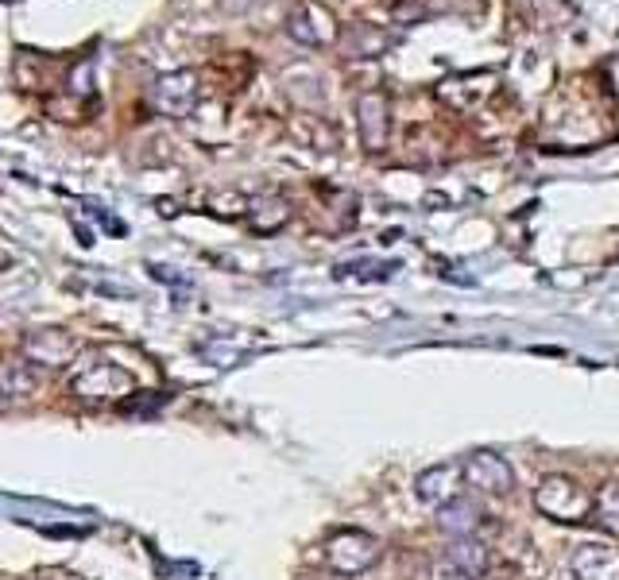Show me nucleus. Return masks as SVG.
<instances>
[{"mask_svg": "<svg viewBox=\"0 0 619 580\" xmlns=\"http://www.w3.org/2000/svg\"><path fill=\"white\" fill-rule=\"evenodd\" d=\"M484 519H488V515L480 511V503H476V499H465V495H457V499H449L445 507H438V526H442L445 534H453V542H457V538H476Z\"/></svg>", "mask_w": 619, "mask_h": 580, "instance_id": "9", "label": "nucleus"}, {"mask_svg": "<svg viewBox=\"0 0 619 580\" xmlns=\"http://www.w3.org/2000/svg\"><path fill=\"white\" fill-rule=\"evenodd\" d=\"M445 557H449L457 569H465L472 580L488 569V550H484L476 538H457V542L449 546V553H445Z\"/></svg>", "mask_w": 619, "mask_h": 580, "instance_id": "11", "label": "nucleus"}, {"mask_svg": "<svg viewBox=\"0 0 619 580\" xmlns=\"http://www.w3.org/2000/svg\"><path fill=\"white\" fill-rule=\"evenodd\" d=\"M589 519H596L612 538H619V484H608L604 492L592 499V515Z\"/></svg>", "mask_w": 619, "mask_h": 580, "instance_id": "13", "label": "nucleus"}, {"mask_svg": "<svg viewBox=\"0 0 619 580\" xmlns=\"http://www.w3.org/2000/svg\"><path fill=\"white\" fill-rule=\"evenodd\" d=\"M461 480H465L461 464L442 461V464H434V468H426V472H418L414 495H418L422 507H445L449 499H457V484H461Z\"/></svg>", "mask_w": 619, "mask_h": 580, "instance_id": "5", "label": "nucleus"}, {"mask_svg": "<svg viewBox=\"0 0 619 580\" xmlns=\"http://www.w3.org/2000/svg\"><path fill=\"white\" fill-rule=\"evenodd\" d=\"M287 217H291V209H287L283 198H256V202H252V229L256 232L283 229Z\"/></svg>", "mask_w": 619, "mask_h": 580, "instance_id": "12", "label": "nucleus"}, {"mask_svg": "<svg viewBox=\"0 0 619 580\" xmlns=\"http://www.w3.org/2000/svg\"><path fill=\"white\" fill-rule=\"evenodd\" d=\"M387 113H391V105H387V93L384 89H368L360 101H356V124H360V140L368 151H384L387 147Z\"/></svg>", "mask_w": 619, "mask_h": 580, "instance_id": "6", "label": "nucleus"}, {"mask_svg": "<svg viewBox=\"0 0 619 580\" xmlns=\"http://www.w3.org/2000/svg\"><path fill=\"white\" fill-rule=\"evenodd\" d=\"M434 580H472V577L465 573V569H457L449 557H442V561L434 565Z\"/></svg>", "mask_w": 619, "mask_h": 580, "instance_id": "14", "label": "nucleus"}, {"mask_svg": "<svg viewBox=\"0 0 619 580\" xmlns=\"http://www.w3.org/2000/svg\"><path fill=\"white\" fill-rule=\"evenodd\" d=\"M569 569H573V580H619V550L585 542L573 550Z\"/></svg>", "mask_w": 619, "mask_h": 580, "instance_id": "8", "label": "nucleus"}, {"mask_svg": "<svg viewBox=\"0 0 619 580\" xmlns=\"http://www.w3.org/2000/svg\"><path fill=\"white\" fill-rule=\"evenodd\" d=\"M132 387V376L101 352H86L70 376V395H78L82 403H120L124 395H132Z\"/></svg>", "mask_w": 619, "mask_h": 580, "instance_id": "1", "label": "nucleus"}, {"mask_svg": "<svg viewBox=\"0 0 619 580\" xmlns=\"http://www.w3.org/2000/svg\"><path fill=\"white\" fill-rule=\"evenodd\" d=\"M28 356L39 360V364H47V368H66L70 356H74V341L66 333H59V329H43V333L28 337Z\"/></svg>", "mask_w": 619, "mask_h": 580, "instance_id": "10", "label": "nucleus"}, {"mask_svg": "<svg viewBox=\"0 0 619 580\" xmlns=\"http://www.w3.org/2000/svg\"><path fill=\"white\" fill-rule=\"evenodd\" d=\"M534 507L554 522H585L592 515V495L585 492L577 480L554 472V476H546V480L538 484Z\"/></svg>", "mask_w": 619, "mask_h": 580, "instance_id": "2", "label": "nucleus"}, {"mask_svg": "<svg viewBox=\"0 0 619 580\" xmlns=\"http://www.w3.org/2000/svg\"><path fill=\"white\" fill-rule=\"evenodd\" d=\"M155 105H159V113L167 116H190V109L198 105V78H194V70L163 74L155 82Z\"/></svg>", "mask_w": 619, "mask_h": 580, "instance_id": "7", "label": "nucleus"}, {"mask_svg": "<svg viewBox=\"0 0 619 580\" xmlns=\"http://www.w3.org/2000/svg\"><path fill=\"white\" fill-rule=\"evenodd\" d=\"M325 561L333 573L341 577H356L364 569H372L380 561V542L364 530H337L329 542H325Z\"/></svg>", "mask_w": 619, "mask_h": 580, "instance_id": "3", "label": "nucleus"}, {"mask_svg": "<svg viewBox=\"0 0 619 580\" xmlns=\"http://www.w3.org/2000/svg\"><path fill=\"white\" fill-rule=\"evenodd\" d=\"M461 472H465V480L472 488L484 495H507L515 488V468L503 461L500 453H492V449L472 453L469 461L461 464Z\"/></svg>", "mask_w": 619, "mask_h": 580, "instance_id": "4", "label": "nucleus"}]
</instances>
